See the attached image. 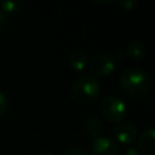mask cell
I'll list each match as a JSON object with an SVG mask.
<instances>
[{
  "instance_id": "52a82bcc",
  "label": "cell",
  "mask_w": 155,
  "mask_h": 155,
  "mask_svg": "<svg viewBox=\"0 0 155 155\" xmlns=\"http://www.w3.org/2000/svg\"><path fill=\"white\" fill-rule=\"evenodd\" d=\"M137 149L139 153L153 155L155 153V131L153 127H148L137 139Z\"/></svg>"
},
{
  "instance_id": "e0dca14e",
  "label": "cell",
  "mask_w": 155,
  "mask_h": 155,
  "mask_svg": "<svg viewBox=\"0 0 155 155\" xmlns=\"http://www.w3.org/2000/svg\"><path fill=\"white\" fill-rule=\"evenodd\" d=\"M94 2H97V4H110L111 0H94Z\"/></svg>"
},
{
  "instance_id": "8992f818",
  "label": "cell",
  "mask_w": 155,
  "mask_h": 155,
  "mask_svg": "<svg viewBox=\"0 0 155 155\" xmlns=\"http://www.w3.org/2000/svg\"><path fill=\"white\" fill-rule=\"evenodd\" d=\"M92 155H119V147L115 140L108 137H97L91 145Z\"/></svg>"
},
{
  "instance_id": "2e32d148",
  "label": "cell",
  "mask_w": 155,
  "mask_h": 155,
  "mask_svg": "<svg viewBox=\"0 0 155 155\" xmlns=\"http://www.w3.org/2000/svg\"><path fill=\"white\" fill-rule=\"evenodd\" d=\"M5 22H6V15L0 10V27H2L5 24Z\"/></svg>"
},
{
  "instance_id": "ba28073f",
  "label": "cell",
  "mask_w": 155,
  "mask_h": 155,
  "mask_svg": "<svg viewBox=\"0 0 155 155\" xmlns=\"http://www.w3.org/2000/svg\"><path fill=\"white\" fill-rule=\"evenodd\" d=\"M88 64V57L84 51L76 50L69 56V65L74 71H82Z\"/></svg>"
},
{
  "instance_id": "9a60e30c",
  "label": "cell",
  "mask_w": 155,
  "mask_h": 155,
  "mask_svg": "<svg viewBox=\"0 0 155 155\" xmlns=\"http://www.w3.org/2000/svg\"><path fill=\"white\" fill-rule=\"evenodd\" d=\"M124 155H140V153H139V150L136 147H128L125 150V154Z\"/></svg>"
},
{
  "instance_id": "7c38bea8",
  "label": "cell",
  "mask_w": 155,
  "mask_h": 155,
  "mask_svg": "<svg viewBox=\"0 0 155 155\" xmlns=\"http://www.w3.org/2000/svg\"><path fill=\"white\" fill-rule=\"evenodd\" d=\"M8 108V99L2 91H0V116L6 113Z\"/></svg>"
},
{
  "instance_id": "8fae6325",
  "label": "cell",
  "mask_w": 155,
  "mask_h": 155,
  "mask_svg": "<svg viewBox=\"0 0 155 155\" xmlns=\"http://www.w3.org/2000/svg\"><path fill=\"white\" fill-rule=\"evenodd\" d=\"M22 8V2L18 0H5L0 4V10L6 15H13Z\"/></svg>"
},
{
  "instance_id": "6da1fadb",
  "label": "cell",
  "mask_w": 155,
  "mask_h": 155,
  "mask_svg": "<svg viewBox=\"0 0 155 155\" xmlns=\"http://www.w3.org/2000/svg\"><path fill=\"white\" fill-rule=\"evenodd\" d=\"M122 91L134 98H143L151 90V78L148 71L139 67H128L120 75Z\"/></svg>"
},
{
  "instance_id": "7a4b0ae2",
  "label": "cell",
  "mask_w": 155,
  "mask_h": 155,
  "mask_svg": "<svg viewBox=\"0 0 155 155\" xmlns=\"http://www.w3.org/2000/svg\"><path fill=\"white\" fill-rule=\"evenodd\" d=\"M99 92V81L91 74H82L71 86V97L79 104H90L94 102L98 98Z\"/></svg>"
},
{
  "instance_id": "30bf717a",
  "label": "cell",
  "mask_w": 155,
  "mask_h": 155,
  "mask_svg": "<svg viewBox=\"0 0 155 155\" xmlns=\"http://www.w3.org/2000/svg\"><path fill=\"white\" fill-rule=\"evenodd\" d=\"M126 53L130 58L132 59H136V61H139L144 57L145 54V48L143 46V44L138 40H132L128 42L127 47H126Z\"/></svg>"
},
{
  "instance_id": "3957f363",
  "label": "cell",
  "mask_w": 155,
  "mask_h": 155,
  "mask_svg": "<svg viewBox=\"0 0 155 155\" xmlns=\"http://www.w3.org/2000/svg\"><path fill=\"white\" fill-rule=\"evenodd\" d=\"M101 113L105 120L110 122H120L127 114V105L121 98L108 96L101 102Z\"/></svg>"
},
{
  "instance_id": "ac0fdd59",
  "label": "cell",
  "mask_w": 155,
  "mask_h": 155,
  "mask_svg": "<svg viewBox=\"0 0 155 155\" xmlns=\"http://www.w3.org/2000/svg\"><path fill=\"white\" fill-rule=\"evenodd\" d=\"M36 155H53V154H52V153H50V151H41V153L36 154Z\"/></svg>"
},
{
  "instance_id": "4fadbf2b",
  "label": "cell",
  "mask_w": 155,
  "mask_h": 155,
  "mask_svg": "<svg viewBox=\"0 0 155 155\" xmlns=\"http://www.w3.org/2000/svg\"><path fill=\"white\" fill-rule=\"evenodd\" d=\"M62 155H87V153L81 149V148H78V147H71V148H68L65 149Z\"/></svg>"
},
{
  "instance_id": "277c9868",
  "label": "cell",
  "mask_w": 155,
  "mask_h": 155,
  "mask_svg": "<svg viewBox=\"0 0 155 155\" xmlns=\"http://www.w3.org/2000/svg\"><path fill=\"white\" fill-rule=\"evenodd\" d=\"M116 67L115 58L109 53H99L91 58L88 62V68L93 76H107L114 71ZM91 74V75H92Z\"/></svg>"
},
{
  "instance_id": "9c48e42d",
  "label": "cell",
  "mask_w": 155,
  "mask_h": 155,
  "mask_svg": "<svg viewBox=\"0 0 155 155\" xmlns=\"http://www.w3.org/2000/svg\"><path fill=\"white\" fill-rule=\"evenodd\" d=\"M104 127H103V124L99 119L92 116L90 119L86 120L85 122V131L87 132L88 136L93 137V138H97V137H101L102 132H103Z\"/></svg>"
},
{
  "instance_id": "5bb4252c",
  "label": "cell",
  "mask_w": 155,
  "mask_h": 155,
  "mask_svg": "<svg viewBox=\"0 0 155 155\" xmlns=\"http://www.w3.org/2000/svg\"><path fill=\"white\" fill-rule=\"evenodd\" d=\"M120 5H121V7L124 10L131 11V10H133L137 6V1H134V0H121L120 1Z\"/></svg>"
},
{
  "instance_id": "5b68a950",
  "label": "cell",
  "mask_w": 155,
  "mask_h": 155,
  "mask_svg": "<svg viewBox=\"0 0 155 155\" xmlns=\"http://www.w3.org/2000/svg\"><path fill=\"white\" fill-rule=\"evenodd\" d=\"M114 134H115L116 140L120 144L127 145V144H131L138 136V128L136 124L131 121H124V122H120L115 127Z\"/></svg>"
}]
</instances>
